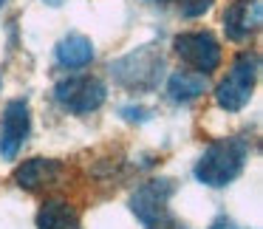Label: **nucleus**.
Masks as SVG:
<instances>
[{
  "mask_svg": "<svg viewBox=\"0 0 263 229\" xmlns=\"http://www.w3.org/2000/svg\"><path fill=\"white\" fill-rule=\"evenodd\" d=\"M31 127V110L26 99H12L3 110V122H0V156L12 161L20 153L26 136Z\"/></svg>",
  "mask_w": 263,
  "mask_h": 229,
  "instance_id": "obj_7",
  "label": "nucleus"
},
{
  "mask_svg": "<svg viewBox=\"0 0 263 229\" xmlns=\"http://www.w3.org/2000/svg\"><path fill=\"white\" fill-rule=\"evenodd\" d=\"M176 184L170 178H150L130 195V212L142 221L144 229H187L170 212V198Z\"/></svg>",
  "mask_w": 263,
  "mask_h": 229,
  "instance_id": "obj_2",
  "label": "nucleus"
},
{
  "mask_svg": "<svg viewBox=\"0 0 263 229\" xmlns=\"http://www.w3.org/2000/svg\"><path fill=\"white\" fill-rule=\"evenodd\" d=\"M122 113H125L130 122H136V119H139V122H144V119L150 116V110H144V108H125Z\"/></svg>",
  "mask_w": 263,
  "mask_h": 229,
  "instance_id": "obj_14",
  "label": "nucleus"
},
{
  "mask_svg": "<svg viewBox=\"0 0 263 229\" xmlns=\"http://www.w3.org/2000/svg\"><path fill=\"white\" fill-rule=\"evenodd\" d=\"M246 156H249V144L243 139H218L195 161V178L206 187H227L243 173Z\"/></svg>",
  "mask_w": 263,
  "mask_h": 229,
  "instance_id": "obj_1",
  "label": "nucleus"
},
{
  "mask_svg": "<svg viewBox=\"0 0 263 229\" xmlns=\"http://www.w3.org/2000/svg\"><path fill=\"white\" fill-rule=\"evenodd\" d=\"M63 173V164L54 159H29L14 170V184L20 189H40L54 184Z\"/></svg>",
  "mask_w": 263,
  "mask_h": 229,
  "instance_id": "obj_9",
  "label": "nucleus"
},
{
  "mask_svg": "<svg viewBox=\"0 0 263 229\" xmlns=\"http://www.w3.org/2000/svg\"><path fill=\"white\" fill-rule=\"evenodd\" d=\"M3 3H6V0H0V6H3Z\"/></svg>",
  "mask_w": 263,
  "mask_h": 229,
  "instance_id": "obj_17",
  "label": "nucleus"
},
{
  "mask_svg": "<svg viewBox=\"0 0 263 229\" xmlns=\"http://www.w3.org/2000/svg\"><path fill=\"white\" fill-rule=\"evenodd\" d=\"M260 29V0H232L223 12V31L232 43L249 40Z\"/></svg>",
  "mask_w": 263,
  "mask_h": 229,
  "instance_id": "obj_8",
  "label": "nucleus"
},
{
  "mask_svg": "<svg viewBox=\"0 0 263 229\" xmlns=\"http://www.w3.org/2000/svg\"><path fill=\"white\" fill-rule=\"evenodd\" d=\"M0 85H3V80H0Z\"/></svg>",
  "mask_w": 263,
  "mask_h": 229,
  "instance_id": "obj_18",
  "label": "nucleus"
},
{
  "mask_svg": "<svg viewBox=\"0 0 263 229\" xmlns=\"http://www.w3.org/2000/svg\"><path fill=\"white\" fill-rule=\"evenodd\" d=\"M178 60L195 71V74H212L221 65V43L210 34V31H184L173 40Z\"/></svg>",
  "mask_w": 263,
  "mask_h": 229,
  "instance_id": "obj_6",
  "label": "nucleus"
},
{
  "mask_svg": "<svg viewBox=\"0 0 263 229\" xmlns=\"http://www.w3.org/2000/svg\"><path fill=\"white\" fill-rule=\"evenodd\" d=\"M210 229H243V226H238V223L235 221H229V218H215V221H212V226Z\"/></svg>",
  "mask_w": 263,
  "mask_h": 229,
  "instance_id": "obj_15",
  "label": "nucleus"
},
{
  "mask_svg": "<svg viewBox=\"0 0 263 229\" xmlns=\"http://www.w3.org/2000/svg\"><path fill=\"white\" fill-rule=\"evenodd\" d=\"M37 229H80V215L68 201L48 198L37 212Z\"/></svg>",
  "mask_w": 263,
  "mask_h": 229,
  "instance_id": "obj_11",
  "label": "nucleus"
},
{
  "mask_svg": "<svg viewBox=\"0 0 263 229\" xmlns=\"http://www.w3.org/2000/svg\"><path fill=\"white\" fill-rule=\"evenodd\" d=\"M257 71H260V57H257L255 51H240L238 57L232 60L227 77H223L215 88L218 108L229 110V113L243 110L252 99V91H255Z\"/></svg>",
  "mask_w": 263,
  "mask_h": 229,
  "instance_id": "obj_3",
  "label": "nucleus"
},
{
  "mask_svg": "<svg viewBox=\"0 0 263 229\" xmlns=\"http://www.w3.org/2000/svg\"><path fill=\"white\" fill-rule=\"evenodd\" d=\"M150 3H159V6H167V3H170V0H150Z\"/></svg>",
  "mask_w": 263,
  "mask_h": 229,
  "instance_id": "obj_16",
  "label": "nucleus"
},
{
  "mask_svg": "<svg viewBox=\"0 0 263 229\" xmlns=\"http://www.w3.org/2000/svg\"><path fill=\"white\" fill-rule=\"evenodd\" d=\"M54 99L60 108L71 110V113H93L105 105L108 99V88L99 77L80 74V77H65L54 85Z\"/></svg>",
  "mask_w": 263,
  "mask_h": 229,
  "instance_id": "obj_5",
  "label": "nucleus"
},
{
  "mask_svg": "<svg viewBox=\"0 0 263 229\" xmlns=\"http://www.w3.org/2000/svg\"><path fill=\"white\" fill-rule=\"evenodd\" d=\"M212 6V0H181V14L184 17H198Z\"/></svg>",
  "mask_w": 263,
  "mask_h": 229,
  "instance_id": "obj_13",
  "label": "nucleus"
},
{
  "mask_svg": "<svg viewBox=\"0 0 263 229\" xmlns=\"http://www.w3.org/2000/svg\"><path fill=\"white\" fill-rule=\"evenodd\" d=\"M110 74L127 91H153L159 85L161 74H164V57L159 48L142 46L136 51L125 54V57L110 63Z\"/></svg>",
  "mask_w": 263,
  "mask_h": 229,
  "instance_id": "obj_4",
  "label": "nucleus"
},
{
  "mask_svg": "<svg viewBox=\"0 0 263 229\" xmlns=\"http://www.w3.org/2000/svg\"><path fill=\"white\" fill-rule=\"evenodd\" d=\"M206 91V77L195 71H176L167 80V97L176 105H187Z\"/></svg>",
  "mask_w": 263,
  "mask_h": 229,
  "instance_id": "obj_12",
  "label": "nucleus"
},
{
  "mask_svg": "<svg viewBox=\"0 0 263 229\" xmlns=\"http://www.w3.org/2000/svg\"><path fill=\"white\" fill-rule=\"evenodd\" d=\"M54 54L63 68H85L93 63V43L85 34H68L57 43Z\"/></svg>",
  "mask_w": 263,
  "mask_h": 229,
  "instance_id": "obj_10",
  "label": "nucleus"
}]
</instances>
